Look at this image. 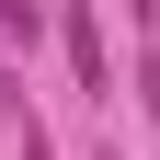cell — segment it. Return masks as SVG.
I'll use <instances>...</instances> for the list:
<instances>
[{"label": "cell", "mask_w": 160, "mask_h": 160, "mask_svg": "<svg viewBox=\"0 0 160 160\" xmlns=\"http://www.w3.org/2000/svg\"><path fill=\"white\" fill-rule=\"evenodd\" d=\"M34 34H46V12L34 0H0V46H34Z\"/></svg>", "instance_id": "2"}, {"label": "cell", "mask_w": 160, "mask_h": 160, "mask_svg": "<svg viewBox=\"0 0 160 160\" xmlns=\"http://www.w3.org/2000/svg\"><path fill=\"white\" fill-rule=\"evenodd\" d=\"M69 69H80V92H114V57H103V12H69Z\"/></svg>", "instance_id": "1"}]
</instances>
